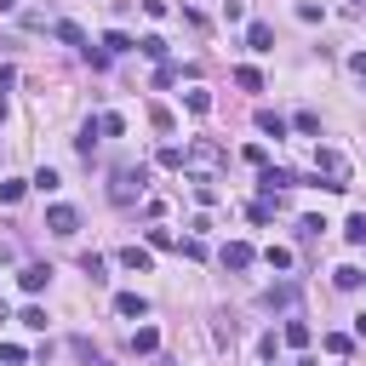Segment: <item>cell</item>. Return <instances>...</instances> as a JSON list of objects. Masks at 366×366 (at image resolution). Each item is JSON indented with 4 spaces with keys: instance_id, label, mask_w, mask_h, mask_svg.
<instances>
[{
    "instance_id": "obj_1",
    "label": "cell",
    "mask_w": 366,
    "mask_h": 366,
    "mask_svg": "<svg viewBox=\"0 0 366 366\" xmlns=\"http://www.w3.org/2000/svg\"><path fill=\"white\" fill-rule=\"evenodd\" d=\"M137 195H144V166H137V172H132V166H120V172L109 177V201H115V206H132Z\"/></svg>"
},
{
    "instance_id": "obj_2",
    "label": "cell",
    "mask_w": 366,
    "mask_h": 366,
    "mask_svg": "<svg viewBox=\"0 0 366 366\" xmlns=\"http://www.w3.org/2000/svg\"><path fill=\"white\" fill-rule=\"evenodd\" d=\"M315 172H327V189H349V160L338 149H315Z\"/></svg>"
},
{
    "instance_id": "obj_3",
    "label": "cell",
    "mask_w": 366,
    "mask_h": 366,
    "mask_svg": "<svg viewBox=\"0 0 366 366\" xmlns=\"http://www.w3.org/2000/svg\"><path fill=\"white\" fill-rule=\"evenodd\" d=\"M183 166H195V172H217V166H223V149L212 144V137H195V144L183 149Z\"/></svg>"
},
{
    "instance_id": "obj_4",
    "label": "cell",
    "mask_w": 366,
    "mask_h": 366,
    "mask_svg": "<svg viewBox=\"0 0 366 366\" xmlns=\"http://www.w3.org/2000/svg\"><path fill=\"white\" fill-rule=\"evenodd\" d=\"M46 229H52L58 241H69V235H80V212L75 206H46Z\"/></svg>"
},
{
    "instance_id": "obj_5",
    "label": "cell",
    "mask_w": 366,
    "mask_h": 366,
    "mask_svg": "<svg viewBox=\"0 0 366 366\" xmlns=\"http://www.w3.org/2000/svg\"><path fill=\"white\" fill-rule=\"evenodd\" d=\"M252 258H258V252H252L246 241H229V246H223V269H252Z\"/></svg>"
},
{
    "instance_id": "obj_6",
    "label": "cell",
    "mask_w": 366,
    "mask_h": 366,
    "mask_svg": "<svg viewBox=\"0 0 366 366\" xmlns=\"http://www.w3.org/2000/svg\"><path fill=\"white\" fill-rule=\"evenodd\" d=\"M18 281H23V292H46V281H52V263H29Z\"/></svg>"
},
{
    "instance_id": "obj_7",
    "label": "cell",
    "mask_w": 366,
    "mask_h": 366,
    "mask_svg": "<svg viewBox=\"0 0 366 366\" xmlns=\"http://www.w3.org/2000/svg\"><path fill=\"white\" fill-rule=\"evenodd\" d=\"M155 349H160V332L155 327H137L132 332V355H155Z\"/></svg>"
},
{
    "instance_id": "obj_8",
    "label": "cell",
    "mask_w": 366,
    "mask_h": 366,
    "mask_svg": "<svg viewBox=\"0 0 366 366\" xmlns=\"http://www.w3.org/2000/svg\"><path fill=\"white\" fill-rule=\"evenodd\" d=\"M115 309H120L126 320H144V315H149V303L137 298V292H120V298H115Z\"/></svg>"
},
{
    "instance_id": "obj_9",
    "label": "cell",
    "mask_w": 366,
    "mask_h": 366,
    "mask_svg": "<svg viewBox=\"0 0 366 366\" xmlns=\"http://www.w3.org/2000/svg\"><path fill=\"white\" fill-rule=\"evenodd\" d=\"M246 46H252V52H269V46H274V29H269V23H246Z\"/></svg>"
},
{
    "instance_id": "obj_10",
    "label": "cell",
    "mask_w": 366,
    "mask_h": 366,
    "mask_svg": "<svg viewBox=\"0 0 366 366\" xmlns=\"http://www.w3.org/2000/svg\"><path fill=\"white\" fill-rule=\"evenodd\" d=\"M258 132H269V137H286V120L274 115V109H258Z\"/></svg>"
},
{
    "instance_id": "obj_11",
    "label": "cell",
    "mask_w": 366,
    "mask_h": 366,
    "mask_svg": "<svg viewBox=\"0 0 366 366\" xmlns=\"http://www.w3.org/2000/svg\"><path fill=\"white\" fill-rule=\"evenodd\" d=\"M137 52L155 58V63H166V40H160V34H144V40H137Z\"/></svg>"
},
{
    "instance_id": "obj_12",
    "label": "cell",
    "mask_w": 366,
    "mask_h": 366,
    "mask_svg": "<svg viewBox=\"0 0 366 366\" xmlns=\"http://www.w3.org/2000/svg\"><path fill=\"white\" fill-rule=\"evenodd\" d=\"M120 263H126V269H137V274H149V252H144V246H126V252H120Z\"/></svg>"
},
{
    "instance_id": "obj_13",
    "label": "cell",
    "mask_w": 366,
    "mask_h": 366,
    "mask_svg": "<svg viewBox=\"0 0 366 366\" xmlns=\"http://www.w3.org/2000/svg\"><path fill=\"white\" fill-rule=\"evenodd\" d=\"M263 303H269V309H292V303H298V286H274Z\"/></svg>"
},
{
    "instance_id": "obj_14",
    "label": "cell",
    "mask_w": 366,
    "mask_h": 366,
    "mask_svg": "<svg viewBox=\"0 0 366 366\" xmlns=\"http://www.w3.org/2000/svg\"><path fill=\"white\" fill-rule=\"evenodd\" d=\"M235 86H241V92H263V75L246 63V69H235Z\"/></svg>"
},
{
    "instance_id": "obj_15",
    "label": "cell",
    "mask_w": 366,
    "mask_h": 366,
    "mask_svg": "<svg viewBox=\"0 0 366 366\" xmlns=\"http://www.w3.org/2000/svg\"><path fill=\"white\" fill-rule=\"evenodd\" d=\"M332 281H338V286H343V292H355V286H360V281H366V274H360V269H355V263H343V269H338V274H332Z\"/></svg>"
},
{
    "instance_id": "obj_16",
    "label": "cell",
    "mask_w": 366,
    "mask_h": 366,
    "mask_svg": "<svg viewBox=\"0 0 366 366\" xmlns=\"http://www.w3.org/2000/svg\"><path fill=\"white\" fill-rule=\"evenodd\" d=\"M18 320H23V327H29V332H46V309H40V303H29V309H23Z\"/></svg>"
},
{
    "instance_id": "obj_17",
    "label": "cell",
    "mask_w": 366,
    "mask_h": 366,
    "mask_svg": "<svg viewBox=\"0 0 366 366\" xmlns=\"http://www.w3.org/2000/svg\"><path fill=\"white\" fill-rule=\"evenodd\" d=\"M58 40H69V46H80V52H86V46H92V40L80 34V23H58Z\"/></svg>"
},
{
    "instance_id": "obj_18",
    "label": "cell",
    "mask_w": 366,
    "mask_h": 366,
    "mask_svg": "<svg viewBox=\"0 0 366 366\" xmlns=\"http://www.w3.org/2000/svg\"><path fill=\"white\" fill-rule=\"evenodd\" d=\"M183 103H189L195 115H212V98H206V92H201V86H195V92H183Z\"/></svg>"
},
{
    "instance_id": "obj_19",
    "label": "cell",
    "mask_w": 366,
    "mask_h": 366,
    "mask_svg": "<svg viewBox=\"0 0 366 366\" xmlns=\"http://www.w3.org/2000/svg\"><path fill=\"white\" fill-rule=\"evenodd\" d=\"M103 52H132V34H120V29H109V34H103Z\"/></svg>"
},
{
    "instance_id": "obj_20",
    "label": "cell",
    "mask_w": 366,
    "mask_h": 366,
    "mask_svg": "<svg viewBox=\"0 0 366 366\" xmlns=\"http://www.w3.org/2000/svg\"><path fill=\"white\" fill-rule=\"evenodd\" d=\"M343 235H349V241H355V246H366V217H360V212H355V217H349V223H343Z\"/></svg>"
},
{
    "instance_id": "obj_21",
    "label": "cell",
    "mask_w": 366,
    "mask_h": 366,
    "mask_svg": "<svg viewBox=\"0 0 366 366\" xmlns=\"http://www.w3.org/2000/svg\"><path fill=\"white\" fill-rule=\"evenodd\" d=\"M286 343H292V349L309 343V327H303V320H286Z\"/></svg>"
},
{
    "instance_id": "obj_22",
    "label": "cell",
    "mask_w": 366,
    "mask_h": 366,
    "mask_svg": "<svg viewBox=\"0 0 366 366\" xmlns=\"http://www.w3.org/2000/svg\"><path fill=\"white\" fill-rule=\"evenodd\" d=\"M0 201H6V206L23 201V183H18V177H0Z\"/></svg>"
},
{
    "instance_id": "obj_23",
    "label": "cell",
    "mask_w": 366,
    "mask_h": 366,
    "mask_svg": "<svg viewBox=\"0 0 366 366\" xmlns=\"http://www.w3.org/2000/svg\"><path fill=\"white\" fill-rule=\"evenodd\" d=\"M98 132H103V137H120L126 120H120V115H98Z\"/></svg>"
},
{
    "instance_id": "obj_24",
    "label": "cell",
    "mask_w": 366,
    "mask_h": 366,
    "mask_svg": "<svg viewBox=\"0 0 366 366\" xmlns=\"http://www.w3.org/2000/svg\"><path fill=\"white\" fill-rule=\"evenodd\" d=\"M263 258H269V269H292V252H286V246H269Z\"/></svg>"
},
{
    "instance_id": "obj_25",
    "label": "cell",
    "mask_w": 366,
    "mask_h": 366,
    "mask_svg": "<svg viewBox=\"0 0 366 366\" xmlns=\"http://www.w3.org/2000/svg\"><path fill=\"white\" fill-rule=\"evenodd\" d=\"M80 269L92 274V281H103V258H98V252H86V258H80Z\"/></svg>"
},
{
    "instance_id": "obj_26",
    "label": "cell",
    "mask_w": 366,
    "mask_h": 366,
    "mask_svg": "<svg viewBox=\"0 0 366 366\" xmlns=\"http://www.w3.org/2000/svg\"><path fill=\"white\" fill-rule=\"evenodd\" d=\"M149 120H155V132H172L177 120H172V109H149Z\"/></svg>"
},
{
    "instance_id": "obj_27",
    "label": "cell",
    "mask_w": 366,
    "mask_h": 366,
    "mask_svg": "<svg viewBox=\"0 0 366 366\" xmlns=\"http://www.w3.org/2000/svg\"><path fill=\"white\" fill-rule=\"evenodd\" d=\"M160 166H166V172H177V166H183V149H172V144H166V149H160Z\"/></svg>"
},
{
    "instance_id": "obj_28",
    "label": "cell",
    "mask_w": 366,
    "mask_h": 366,
    "mask_svg": "<svg viewBox=\"0 0 366 366\" xmlns=\"http://www.w3.org/2000/svg\"><path fill=\"white\" fill-rule=\"evenodd\" d=\"M349 69H355V75H366V52H355V58H349Z\"/></svg>"
},
{
    "instance_id": "obj_29",
    "label": "cell",
    "mask_w": 366,
    "mask_h": 366,
    "mask_svg": "<svg viewBox=\"0 0 366 366\" xmlns=\"http://www.w3.org/2000/svg\"><path fill=\"white\" fill-rule=\"evenodd\" d=\"M355 332H360V338H366V315H360V320H355Z\"/></svg>"
},
{
    "instance_id": "obj_30",
    "label": "cell",
    "mask_w": 366,
    "mask_h": 366,
    "mask_svg": "<svg viewBox=\"0 0 366 366\" xmlns=\"http://www.w3.org/2000/svg\"><path fill=\"white\" fill-rule=\"evenodd\" d=\"M12 6H18V0H0V12H12Z\"/></svg>"
},
{
    "instance_id": "obj_31",
    "label": "cell",
    "mask_w": 366,
    "mask_h": 366,
    "mask_svg": "<svg viewBox=\"0 0 366 366\" xmlns=\"http://www.w3.org/2000/svg\"><path fill=\"white\" fill-rule=\"evenodd\" d=\"M0 320H6V298H0Z\"/></svg>"
},
{
    "instance_id": "obj_32",
    "label": "cell",
    "mask_w": 366,
    "mask_h": 366,
    "mask_svg": "<svg viewBox=\"0 0 366 366\" xmlns=\"http://www.w3.org/2000/svg\"><path fill=\"white\" fill-rule=\"evenodd\" d=\"M98 366H103V360H98Z\"/></svg>"
}]
</instances>
